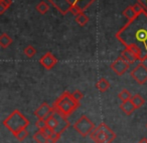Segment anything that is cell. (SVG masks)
Here are the masks:
<instances>
[{"instance_id":"cell-25","label":"cell","mask_w":147,"mask_h":143,"mask_svg":"<svg viewBox=\"0 0 147 143\" xmlns=\"http://www.w3.org/2000/svg\"><path fill=\"white\" fill-rule=\"evenodd\" d=\"M73 97L75 98V100H77L78 102H80L81 100L83 99V97H84V94H83L82 92H81L80 90H76V91H74L73 93Z\"/></svg>"},{"instance_id":"cell-13","label":"cell","mask_w":147,"mask_h":143,"mask_svg":"<svg viewBox=\"0 0 147 143\" xmlns=\"http://www.w3.org/2000/svg\"><path fill=\"white\" fill-rule=\"evenodd\" d=\"M121 56H122L123 58L127 61V62L130 63V64H131V63L136 62V61L138 60V58H137L136 55H135L131 50H129L128 48H125L124 50L121 52Z\"/></svg>"},{"instance_id":"cell-12","label":"cell","mask_w":147,"mask_h":143,"mask_svg":"<svg viewBox=\"0 0 147 143\" xmlns=\"http://www.w3.org/2000/svg\"><path fill=\"white\" fill-rule=\"evenodd\" d=\"M120 109L125 113L126 115H131L135 110H136V107L134 106L133 102L130 100L128 101H124L120 104Z\"/></svg>"},{"instance_id":"cell-26","label":"cell","mask_w":147,"mask_h":143,"mask_svg":"<svg viewBox=\"0 0 147 143\" xmlns=\"http://www.w3.org/2000/svg\"><path fill=\"white\" fill-rule=\"evenodd\" d=\"M69 12L73 13L75 16H77V15L80 14V13L83 12V11H81V9L78 8L77 6H75V5H71V7H69Z\"/></svg>"},{"instance_id":"cell-18","label":"cell","mask_w":147,"mask_h":143,"mask_svg":"<svg viewBox=\"0 0 147 143\" xmlns=\"http://www.w3.org/2000/svg\"><path fill=\"white\" fill-rule=\"evenodd\" d=\"M33 139H34L37 143H47L49 137H47L41 130H38L36 133H34V135H33Z\"/></svg>"},{"instance_id":"cell-14","label":"cell","mask_w":147,"mask_h":143,"mask_svg":"<svg viewBox=\"0 0 147 143\" xmlns=\"http://www.w3.org/2000/svg\"><path fill=\"white\" fill-rule=\"evenodd\" d=\"M95 86H96V88L98 89L99 91L105 92V91H107L110 88V83H109V81L107 80L106 78H101L100 80L96 83Z\"/></svg>"},{"instance_id":"cell-4","label":"cell","mask_w":147,"mask_h":143,"mask_svg":"<svg viewBox=\"0 0 147 143\" xmlns=\"http://www.w3.org/2000/svg\"><path fill=\"white\" fill-rule=\"evenodd\" d=\"M90 137L95 143H112L116 139V134L105 123H101L92 131Z\"/></svg>"},{"instance_id":"cell-33","label":"cell","mask_w":147,"mask_h":143,"mask_svg":"<svg viewBox=\"0 0 147 143\" xmlns=\"http://www.w3.org/2000/svg\"><path fill=\"white\" fill-rule=\"evenodd\" d=\"M146 128H147V123H146Z\"/></svg>"},{"instance_id":"cell-27","label":"cell","mask_w":147,"mask_h":143,"mask_svg":"<svg viewBox=\"0 0 147 143\" xmlns=\"http://www.w3.org/2000/svg\"><path fill=\"white\" fill-rule=\"evenodd\" d=\"M133 8H134V10H135V12L137 13V14H139V13H141V12H143V11H145V9L143 8V6L141 4H139L138 2L136 3V4H134L133 5Z\"/></svg>"},{"instance_id":"cell-32","label":"cell","mask_w":147,"mask_h":143,"mask_svg":"<svg viewBox=\"0 0 147 143\" xmlns=\"http://www.w3.org/2000/svg\"><path fill=\"white\" fill-rule=\"evenodd\" d=\"M138 143H147V138H145V137H143V138H141L140 140H139Z\"/></svg>"},{"instance_id":"cell-31","label":"cell","mask_w":147,"mask_h":143,"mask_svg":"<svg viewBox=\"0 0 147 143\" xmlns=\"http://www.w3.org/2000/svg\"><path fill=\"white\" fill-rule=\"evenodd\" d=\"M137 2L139 3V4H141L143 6V8L145 9V11L147 12V0H138Z\"/></svg>"},{"instance_id":"cell-15","label":"cell","mask_w":147,"mask_h":143,"mask_svg":"<svg viewBox=\"0 0 147 143\" xmlns=\"http://www.w3.org/2000/svg\"><path fill=\"white\" fill-rule=\"evenodd\" d=\"M123 16H125V18L128 21H131L137 16V13L135 12L133 6H128L125 8V10L123 11Z\"/></svg>"},{"instance_id":"cell-30","label":"cell","mask_w":147,"mask_h":143,"mask_svg":"<svg viewBox=\"0 0 147 143\" xmlns=\"http://www.w3.org/2000/svg\"><path fill=\"white\" fill-rule=\"evenodd\" d=\"M61 133H55V132L53 135H51V136H49V138L51 139V140L53 141V142H55V143L57 140H59V138H61Z\"/></svg>"},{"instance_id":"cell-21","label":"cell","mask_w":147,"mask_h":143,"mask_svg":"<svg viewBox=\"0 0 147 143\" xmlns=\"http://www.w3.org/2000/svg\"><path fill=\"white\" fill-rule=\"evenodd\" d=\"M131 97H132V95H131V93L129 92L127 89H123V90L121 91V92H119V94H118V98L120 99L122 102L130 100Z\"/></svg>"},{"instance_id":"cell-19","label":"cell","mask_w":147,"mask_h":143,"mask_svg":"<svg viewBox=\"0 0 147 143\" xmlns=\"http://www.w3.org/2000/svg\"><path fill=\"white\" fill-rule=\"evenodd\" d=\"M76 21L80 26H85L89 22V17L84 12H81L76 16Z\"/></svg>"},{"instance_id":"cell-8","label":"cell","mask_w":147,"mask_h":143,"mask_svg":"<svg viewBox=\"0 0 147 143\" xmlns=\"http://www.w3.org/2000/svg\"><path fill=\"white\" fill-rule=\"evenodd\" d=\"M129 66H130V63L127 62L121 55L116 59V60L113 61L110 65L111 69H112L118 76L124 75L125 72H127V70L129 69Z\"/></svg>"},{"instance_id":"cell-5","label":"cell","mask_w":147,"mask_h":143,"mask_svg":"<svg viewBox=\"0 0 147 143\" xmlns=\"http://www.w3.org/2000/svg\"><path fill=\"white\" fill-rule=\"evenodd\" d=\"M45 123H47V127L53 129V132L61 133V134H63V132H65V129L69 128V120L55 111H53V114L45 119Z\"/></svg>"},{"instance_id":"cell-22","label":"cell","mask_w":147,"mask_h":143,"mask_svg":"<svg viewBox=\"0 0 147 143\" xmlns=\"http://www.w3.org/2000/svg\"><path fill=\"white\" fill-rule=\"evenodd\" d=\"M49 4H47V3L45 2V1H41V2H39L38 4L36 5V10L38 11V13H40V14H45V13L49 11Z\"/></svg>"},{"instance_id":"cell-7","label":"cell","mask_w":147,"mask_h":143,"mask_svg":"<svg viewBox=\"0 0 147 143\" xmlns=\"http://www.w3.org/2000/svg\"><path fill=\"white\" fill-rule=\"evenodd\" d=\"M130 75L138 84H144L147 81V67L142 62L139 63L130 72Z\"/></svg>"},{"instance_id":"cell-6","label":"cell","mask_w":147,"mask_h":143,"mask_svg":"<svg viewBox=\"0 0 147 143\" xmlns=\"http://www.w3.org/2000/svg\"><path fill=\"white\" fill-rule=\"evenodd\" d=\"M74 128L76 129V131L83 137H86L92 133L95 127L94 123L86 116V115H82L80 118L77 120V122L74 124Z\"/></svg>"},{"instance_id":"cell-28","label":"cell","mask_w":147,"mask_h":143,"mask_svg":"<svg viewBox=\"0 0 147 143\" xmlns=\"http://www.w3.org/2000/svg\"><path fill=\"white\" fill-rule=\"evenodd\" d=\"M35 126H36V128H38V130H40V129L45 128V127H47V123H45V120H37L36 123H35Z\"/></svg>"},{"instance_id":"cell-2","label":"cell","mask_w":147,"mask_h":143,"mask_svg":"<svg viewBox=\"0 0 147 143\" xmlns=\"http://www.w3.org/2000/svg\"><path fill=\"white\" fill-rule=\"evenodd\" d=\"M79 106H80V102L75 100V98L73 97V94L65 91L55 101L53 108L57 113H59V115L67 118Z\"/></svg>"},{"instance_id":"cell-24","label":"cell","mask_w":147,"mask_h":143,"mask_svg":"<svg viewBox=\"0 0 147 143\" xmlns=\"http://www.w3.org/2000/svg\"><path fill=\"white\" fill-rule=\"evenodd\" d=\"M13 135H14V137L18 141H22V140H24L27 136H28V132H27L26 128H24V129H21V130H19L18 132H16L15 134H13Z\"/></svg>"},{"instance_id":"cell-20","label":"cell","mask_w":147,"mask_h":143,"mask_svg":"<svg viewBox=\"0 0 147 143\" xmlns=\"http://www.w3.org/2000/svg\"><path fill=\"white\" fill-rule=\"evenodd\" d=\"M12 4V0H0V14H3L5 10L9 8Z\"/></svg>"},{"instance_id":"cell-1","label":"cell","mask_w":147,"mask_h":143,"mask_svg":"<svg viewBox=\"0 0 147 143\" xmlns=\"http://www.w3.org/2000/svg\"><path fill=\"white\" fill-rule=\"evenodd\" d=\"M116 38L143 62L147 59V12L137 14L133 20L128 21L118 32Z\"/></svg>"},{"instance_id":"cell-9","label":"cell","mask_w":147,"mask_h":143,"mask_svg":"<svg viewBox=\"0 0 147 143\" xmlns=\"http://www.w3.org/2000/svg\"><path fill=\"white\" fill-rule=\"evenodd\" d=\"M53 108L49 106L47 103L43 102L42 104H40V106L34 111V115L37 117V119L39 120H45L49 116H51L53 112Z\"/></svg>"},{"instance_id":"cell-29","label":"cell","mask_w":147,"mask_h":143,"mask_svg":"<svg viewBox=\"0 0 147 143\" xmlns=\"http://www.w3.org/2000/svg\"><path fill=\"white\" fill-rule=\"evenodd\" d=\"M41 131H42L43 133H45V135H47V137H49V136H51V135L53 134V129H51V128H49V127H45V128H42V129H40Z\"/></svg>"},{"instance_id":"cell-11","label":"cell","mask_w":147,"mask_h":143,"mask_svg":"<svg viewBox=\"0 0 147 143\" xmlns=\"http://www.w3.org/2000/svg\"><path fill=\"white\" fill-rule=\"evenodd\" d=\"M65 2L69 5H75L78 8L81 9V11H85L89 6L93 4L96 0H65Z\"/></svg>"},{"instance_id":"cell-23","label":"cell","mask_w":147,"mask_h":143,"mask_svg":"<svg viewBox=\"0 0 147 143\" xmlns=\"http://www.w3.org/2000/svg\"><path fill=\"white\" fill-rule=\"evenodd\" d=\"M23 53H24V55L26 57H28V58H31V57H33L35 54H36V49H35L33 46H31V45H28V46H26L24 48V50H23Z\"/></svg>"},{"instance_id":"cell-10","label":"cell","mask_w":147,"mask_h":143,"mask_svg":"<svg viewBox=\"0 0 147 143\" xmlns=\"http://www.w3.org/2000/svg\"><path fill=\"white\" fill-rule=\"evenodd\" d=\"M39 63H40L45 69L51 70V69H53V67H55V65L57 63V59L53 53L47 52L39 59Z\"/></svg>"},{"instance_id":"cell-16","label":"cell","mask_w":147,"mask_h":143,"mask_svg":"<svg viewBox=\"0 0 147 143\" xmlns=\"http://www.w3.org/2000/svg\"><path fill=\"white\" fill-rule=\"evenodd\" d=\"M12 43V38L6 34V33H2L0 36V46L2 48H7L9 45Z\"/></svg>"},{"instance_id":"cell-3","label":"cell","mask_w":147,"mask_h":143,"mask_svg":"<svg viewBox=\"0 0 147 143\" xmlns=\"http://www.w3.org/2000/svg\"><path fill=\"white\" fill-rule=\"evenodd\" d=\"M29 120L19 110H14L5 120H3V125L10 131L12 134H15L21 129H24L28 126Z\"/></svg>"},{"instance_id":"cell-17","label":"cell","mask_w":147,"mask_h":143,"mask_svg":"<svg viewBox=\"0 0 147 143\" xmlns=\"http://www.w3.org/2000/svg\"><path fill=\"white\" fill-rule=\"evenodd\" d=\"M131 101L133 102V104H134V106L136 107V109L140 108L141 106H143V104H144V99H143V97L141 96L140 94H135L133 95L132 97H131Z\"/></svg>"}]
</instances>
